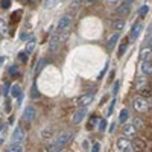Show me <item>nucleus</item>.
Segmentation results:
<instances>
[{"mask_svg": "<svg viewBox=\"0 0 152 152\" xmlns=\"http://www.w3.org/2000/svg\"><path fill=\"white\" fill-rule=\"evenodd\" d=\"M114 105H116V99H113V102L110 104V108H108V111H107V116H111V114H113V110H114Z\"/></svg>", "mask_w": 152, "mask_h": 152, "instance_id": "obj_27", "label": "nucleus"}, {"mask_svg": "<svg viewBox=\"0 0 152 152\" xmlns=\"http://www.w3.org/2000/svg\"><path fill=\"white\" fill-rule=\"evenodd\" d=\"M35 46H37V40L32 37L31 40H28V43H26V49H24V53H26L28 56L34 52V49H35Z\"/></svg>", "mask_w": 152, "mask_h": 152, "instance_id": "obj_12", "label": "nucleus"}, {"mask_svg": "<svg viewBox=\"0 0 152 152\" xmlns=\"http://www.w3.org/2000/svg\"><path fill=\"white\" fill-rule=\"evenodd\" d=\"M24 138H26V131L21 126H17L15 131L12 132V143H23Z\"/></svg>", "mask_w": 152, "mask_h": 152, "instance_id": "obj_3", "label": "nucleus"}, {"mask_svg": "<svg viewBox=\"0 0 152 152\" xmlns=\"http://www.w3.org/2000/svg\"><path fill=\"white\" fill-rule=\"evenodd\" d=\"M44 2H46V6H49V5H50V2H52V0H44Z\"/></svg>", "mask_w": 152, "mask_h": 152, "instance_id": "obj_43", "label": "nucleus"}, {"mask_svg": "<svg viewBox=\"0 0 152 152\" xmlns=\"http://www.w3.org/2000/svg\"><path fill=\"white\" fill-rule=\"evenodd\" d=\"M64 152H69V151H64Z\"/></svg>", "mask_w": 152, "mask_h": 152, "instance_id": "obj_46", "label": "nucleus"}, {"mask_svg": "<svg viewBox=\"0 0 152 152\" xmlns=\"http://www.w3.org/2000/svg\"><path fill=\"white\" fill-rule=\"evenodd\" d=\"M38 96H40V94H38V91H37V87L34 85V87H32V97H34V99H37Z\"/></svg>", "mask_w": 152, "mask_h": 152, "instance_id": "obj_32", "label": "nucleus"}, {"mask_svg": "<svg viewBox=\"0 0 152 152\" xmlns=\"http://www.w3.org/2000/svg\"><path fill=\"white\" fill-rule=\"evenodd\" d=\"M135 0H125V3H128V5H131V3H134Z\"/></svg>", "mask_w": 152, "mask_h": 152, "instance_id": "obj_42", "label": "nucleus"}, {"mask_svg": "<svg viewBox=\"0 0 152 152\" xmlns=\"http://www.w3.org/2000/svg\"><path fill=\"white\" fill-rule=\"evenodd\" d=\"M37 116V110L32 107V105H28L26 108H24V113H23V119L26 120L28 123H31Z\"/></svg>", "mask_w": 152, "mask_h": 152, "instance_id": "obj_4", "label": "nucleus"}, {"mask_svg": "<svg viewBox=\"0 0 152 152\" xmlns=\"http://www.w3.org/2000/svg\"><path fill=\"white\" fill-rule=\"evenodd\" d=\"M99 148H100V146H99V143H94V145H93V151H91V152H99Z\"/></svg>", "mask_w": 152, "mask_h": 152, "instance_id": "obj_35", "label": "nucleus"}, {"mask_svg": "<svg viewBox=\"0 0 152 152\" xmlns=\"http://www.w3.org/2000/svg\"><path fill=\"white\" fill-rule=\"evenodd\" d=\"M131 146H132V152H145L146 149V143L142 138H134L131 142Z\"/></svg>", "mask_w": 152, "mask_h": 152, "instance_id": "obj_7", "label": "nucleus"}, {"mask_svg": "<svg viewBox=\"0 0 152 152\" xmlns=\"http://www.w3.org/2000/svg\"><path fill=\"white\" fill-rule=\"evenodd\" d=\"M44 64H46V59H40V61H38V66H37V69H35V75H40V72L43 70Z\"/></svg>", "mask_w": 152, "mask_h": 152, "instance_id": "obj_25", "label": "nucleus"}, {"mask_svg": "<svg viewBox=\"0 0 152 152\" xmlns=\"http://www.w3.org/2000/svg\"><path fill=\"white\" fill-rule=\"evenodd\" d=\"M3 62H5V58H3V56H0V67L3 66Z\"/></svg>", "mask_w": 152, "mask_h": 152, "instance_id": "obj_41", "label": "nucleus"}, {"mask_svg": "<svg viewBox=\"0 0 152 152\" xmlns=\"http://www.w3.org/2000/svg\"><path fill=\"white\" fill-rule=\"evenodd\" d=\"M123 135L126 138H134L137 135V129L132 123H125L123 125Z\"/></svg>", "mask_w": 152, "mask_h": 152, "instance_id": "obj_5", "label": "nucleus"}, {"mask_svg": "<svg viewBox=\"0 0 152 152\" xmlns=\"http://www.w3.org/2000/svg\"><path fill=\"white\" fill-rule=\"evenodd\" d=\"M105 128H107V120L100 119V122H99V131H105Z\"/></svg>", "mask_w": 152, "mask_h": 152, "instance_id": "obj_26", "label": "nucleus"}, {"mask_svg": "<svg viewBox=\"0 0 152 152\" xmlns=\"http://www.w3.org/2000/svg\"><path fill=\"white\" fill-rule=\"evenodd\" d=\"M72 24V17L70 15H64V17H61L59 18V21H58V32H61V31H66V29H69V26Z\"/></svg>", "mask_w": 152, "mask_h": 152, "instance_id": "obj_6", "label": "nucleus"}, {"mask_svg": "<svg viewBox=\"0 0 152 152\" xmlns=\"http://www.w3.org/2000/svg\"><path fill=\"white\" fill-rule=\"evenodd\" d=\"M58 46H59V40H58V35H55V37H52V40H50V43H49L50 52H56Z\"/></svg>", "mask_w": 152, "mask_h": 152, "instance_id": "obj_17", "label": "nucleus"}, {"mask_svg": "<svg viewBox=\"0 0 152 152\" xmlns=\"http://www.w3.org/2000/svg\"><path fill=\"white\" fill-rule=\"evenodd\" d=\"M140 59L142 61H148V59H152V49H148L145 47L140 53Z\"/></svg>", "mask_w": 152, "mask_h": 152, "instance_id": "obj_16", "label": "nucleus"}, {"mask_svg": "<svg viewBox=\"0 0 152 152\" xmlns=\"http://www.w3.org/2000/svg\"><path fill=\"white\" fill-rule=\"evenodd\" d=\"M0 129H2V125H0Z\"/></svg>", "mask_w": 152, "mask_h": 152, "instance_id": "obj_45", "label": "nucleus"}, {"mask_svg": "<svg viewBox=\"0 0 152 152\" xmlns=\"http://www.w3.org/2000/svg\"><path fill=\"white\" fill-rule=\"evenodd\" d=\"M0 6H2L3 9H8L11 6V0H2V2H0Z\"/></svg>", "mask_w": 152, "mask_h": 152, "instance_id": "obj_28", "label": "nucleus"}, {"mask_svg": "<svg viewBox=\"0 0 152 152\" xmlns=\"http://www.w3.org/2000/svg\"><path fill=\"white\" fill-rule=\"evenodd\" d=\"M18 58H20L21 61H28V55H26V53H20Z\"/></svg>", "mask_w": 152, "mask_h": 152, "instance_id": "obj_34", "label": "nucleus"}, {"mask_svg": "<svg viewBox=\"0 0 152 152\" xmlns=\"http://www.w3.org/2000/svg\"><path fill=\"white\" fill-rule=\"evenodd\" d=\"M6 32H8V24H6V21L3 18H0V34L5 35Z\"/></svg>", "mask_w": 152, "mask_h": 152, "instance_id": "obj_24", "label": "nucleus"}, {"mask_svg": "<svg viewBox=\"0 0 152 152\" xmlns=\"http://www.w3.org/2000/svg\"><path fill=\"white\" fill-rule=\"evenodd\" d=\"M132 108H134L137 113H146V111L151 108V104L146 100V97L135 96V97L132 99Z\"/></svg>", "mask_w": 152, "mask_h": 152, "instance_id": "obj_1", "label": "nucleus"}, {"mask_svg": "<svg viewBox=\"0 0 152 152\" xmlns=\"http://www.w3.org/2000/svg\"><path fill=\"white\" fill-rule=\"evenodd\" d=\"M9 73H11V76L18 75V67H17V66H12V67L9 69Z\"/></svg>", "mask_w": 152, "mask_h": 152, "instance_id": "obj_30", "label": "nucleus"}, {"mask_svg": "<svg viewBox=\"0 0 152 152\" xmlns=\"http://www.w3.org/2000/svg\"><path fill=\"white\" fill-rule=\"evenodd\" d=\"M148 43H149V49H152V37H148Z\"/></svg>", "mask_w": 152, "mask_h": 152, "instance_id": "obj_39", "label": "nucleus"}, {"mask_svg": "<svg viewBox=\"0 0 152 152\" xmlns=\"http://www.w3.org/2000/svg\"><path fill=\"white\" fill-rule=\"evenodd\" d=\"M142 72L143 75H152V59L142 61Z\"/></svg>", "mask_w": 152, "mask_h": 152, "instance_id": "obj_13", "label": "nucleus"}, {"mask_svg": "<svg viewBox=\"0 0 152 152\" xmlns=\"http://www.w3.org/2000/svg\"><path fill=\"white\" fill-rule=\"evenodd\" d=\"M128 117H129V111L126 110V108H123V110L120 111V114H119V122H120V123H125L126 120H128Z\"/></svg>", "mask_w": 152, "mask_h": 152, "instance_id": "obj_22", "label": "nucleus"}, {"mask_svg": "<svg viewBox=\"0 0 152 152\" xmlns=\"http://www.w3.org/2000/svg\"><path fill=\"white\" fill-rule=\"evenodd\" d=\"M148 11H149L148 6H142L140 9H138V15H142V17H143L145 14H148Z\"/></svg>", "mask_w": 152, "mask_h": 152, "instance_id": "obj_29", "label": "nucleus"}, {"mask_svg": "<svg viewBox=\"0 0 152 152\" xmlns=\"http://www.w3.org/2000/svg\"><path fill=\"white\" fill-rule=\"evenodd\" d=\"M111 29H114L116 32H120L122 29H125V20H122V18L113 20V23H111Z\"/></svg>", "mask_w": 152, "mask_h": 152, "instance_id": "obj_11", "label": "nucleus"}, {"mask_svg": "<svg viewBox=\"0 0 152 152\" xmlns=\"http://www.w3.org/2000/svg\"><path fill=\"white\" fill-rule=\"evenodd\" d=\"M117 149L120 152H132V146H131L129 138H126L125 135L120 137L119 140H117Z\"/></svg>", "mask_w": 152, "mask_h": 152, "instance_id": "obj_2", "label": "nucleus"}, {"mask_svg": "<svg viewBox=\"0 0 152 152\" xmlns=\"http://www.w3.org/2000/svg\"><path fill=\"white\" fill-rule=\"evenodd\" d=\"M114 129H116V123H111L110 125V132H113Z\"/></svg>", "mask_w": 152, "mask_h": 152, "instance_id": "obj_37", "label": "nucleus"}, {"mask_svg": "<svg viewBox=\"0 0 152 152\" xmlns=\"http://www.w3.org/2000/svg\"><path fill=\"white\" fill-rule=\"evenodd\" d=\"M9 93V84H5V90H3V94L6 96Z\"/></svg>", "mask_w": 152, "mask_h": 152, "instance_id": "obj_36", "label": "nucleus"}, {"mask_svg": "<svg viewBox=\"0 0 152 152\" xmlns=\"http://www.w3.org/2000/svg\"><path fill=\"white\" fill-rule=\"evenodd\" d=\"M132 125L135 126V129H137V131H140V129L145 128V122H143L140 117H135V119L132 120Z\"/></svg>", "mask_w": 152, "mask_h": 152, "instance_id": "obj_23", "label": "nucleus"}, {"mask_svg": "<svg viewBox=\"0 0 152 152\" xmlns=\"http://www.w3.org/2000/svg\"><path fill=\"white\" fill-rule=\"evenodd\" d=\"M11 152H24V148L21 143H11L9 148H8Z\"/></svg>", "mask_w": 152, "mask_h": 152, "instance_id": "obj_20", "label": "nucleus"}, {"mask_svg": "<svg viewBox=\"0 0 152 152\" xmlns=\"http://www.w3.org/2000/svg\"><path fill=\"white\" fill-rule=\"evenodd\" d=\"M11 94L18 99V97L21 96V87L17 85V84H15V85H12V87H11Z\"/></svg>", "mask_w": 152, "mask_h": 152, "instance_id": "obj_21", "label": "nucleus"}, {"mask_svg": "<svg viewBox=\"0 0 152 152\" xmlns=\"http://www.w3.org/2000/svg\"><path fill=\"white\" fill-rule=\"evenodd\" d=\"M117 91H119V82L114 84V93H117Z\"/></svg>", "mask_w": 152, "mask_h": 152, "instance_id": "obj_38", "label": "nucleus"}, {"mask_svg": "<svg viewBox=\"0 0 152 152\" xmlns=\"http://www.w3.org/2000/svg\"><path fill=\"white\" fill-rule=\"evenodd\" d=\"M20 14H21V11H17V12H14V14H12V20L18 21V20H20Z\"/></svg>", "mask_w": 152, "mask_h": 152, "instance_id": "obj_31", "label": "nucleus"}, {"mask_svg": "<svg viewBox=\"0 0 152 152\" xmlns=\"http://www.w3.org/2000/svg\"><path fill=\"white\" fill-rule=\"evenodd\" d=\"M120 38V35H119V32H114L110 38H108V49H113L114 46L117 44V40Z\"/></svg>", "mask_w": 152, "mask_h": 152, "instance_id": "obj_15", "label": "nucleus"}, {"mask_svg": "<svg viewBox=\"0 0 152 152\" xmlns=\"http://www.w3.org/2000/svg\"><path fill=\"white\" fill-rule=\"evenodd\" d=\"M91 100H93V93H85V94L78 97V105L79 107H87V105L91 104Z\"/></svg>", "mask_w": 152, "mask_h": 152, "instance_id": "obj_9", "label": "nucleus"}, {"mask_svg": "<svg viewBox=\"0 0 152 152\" xmlns=\"http://www.w3.org/2000/svg\"><path fill=\"white\" fill-rule=\"evenodd\" d=\"M3 152H11V151H9V149H6V151H3Z\"/></svg>", "mask_w": 152, "mask_h": 152, "instance_id": "obj_44", "label": "nucleus"}, {"mask_svg": "<svg viewBox=\"0 0 152 152\" xmlns=\"http://www.w3.org/2000/svg\"><path fill=\"white\" fill-rule=\"evenodd\" d=\"M128 44H129V40H128V38H125V40L122 41V44H120V47H119V52H117V56H119V58L123 56V53H125L126 47H128Z\"/></svg>", "mask_w": 152, "mask_h": 152, "instance_id": "obj_19", "label": "nucleus"}, {"mask_svg": "<svg viewBox=\"0 0 152 152\" xmlns=\"http://www.w3.org/2000/svg\"><path fill=\"white\" fill-rule=\"evenodd\" d=\"M142 29H143V24L142 23H135L132 26V31H131V38H138V35L142 34Z\"/></svg>", "mask_w": 152, "mask_h": 152, "instance_id": "obj_14", "label": "nucleus"}, {"mask_svg": "<svg viewBox=\"0 0 152 152\" xmlns=\"http://www.w3.org/2000/svg\"><path fill=\"white\" fill-rule=\"evenodd\" d=\"M107 3H108L110 6H116V5L119 3V0H107Z\"/></svg>", "mask_w": 152, "mask_h": 152, "instance_id": "obj_33", "label": "nucleus"}, {"mask_svg": "<svg viewBox=\"0 0 152 152\" xmlns=\"http://www.w3.org/2000/svg\"><path fill=\"white\" fill-rule=\"evenodd\" d=\"M148 37H152V24H151L149 29H148Z\"/></svg>", "mask_w": 152, "mask_h": 152, "instance_id": "obj_40", "label": "nucleus"}, {"mask_svg": "<svg viewBox=\"0 0 152 152\" xmlns=\"http://www.w3.org/2000/svg\"><path fill=\"white\" fill-rule=\"evenodd\" d=\"M129 9H131V5L128 3H123L117 8V14L119 15H126V14H129Z\"/></svg>", "mask_w": 152, "mask_h": 152, "instance_id": "obj_18", "label": "nucleus"}, {"mask_svg": "<svg viewBox=\"0 0 152 152\" xmlns=\"http://www.w3.org/2000/svg\"><path fill=\"white\" fill-rule=\"evenodd\" d=\"M138 96L151 99L152 96V87L151 85H143V87H138Z\"/></svg>", "mask_w": 152, "mask_h": 152, "instance_id": "obj_10", "label": "nucleus"}, {"mask_svg": "<svg viewBox=\"0 0 152 152\" xmlns=\"http://www.w3.org/2000/svg\"><path fill=\"white\" fill-rule=\"evenodd\" d=\"M85 116H87V108H85V107H81L78 111L73 114V119H72V120H73L75 125H78V123L82 122V119H84Z\"/></svg>", "mask_w": 152, "mask_h": 152, "instance_id": "obj_8", "label": "nucleus"}]
</instances>
